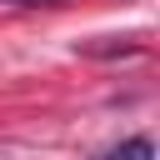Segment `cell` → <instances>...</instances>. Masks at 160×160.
<instances>
[{"label": "cell", "instance_id": "1", "mask_svg": "<svg viewBox=\"0 0 160 160\" xmlns=\"http://www.w3.org/2000/svg\"><path fill=\"white\" fill-rule=\"evenodd\" d=\"M110 155H155V145H150V140H125V145H115Z\"/></svg>", "mask_w": 160, "mask_h": 160}, {"label": "cell", "instance_id": "2", "mask_svg": "<svg viewBox=\"0 0 160 160\" xmlns=\"http://www.w3.org/2000/svg\"><path fill=\"white\" fill-rule=\"evenodd\" d=\"M0 5H60V0H0Z\"/></svg>", "mask_w": 160, "mask_h": 160}]
</instances>
